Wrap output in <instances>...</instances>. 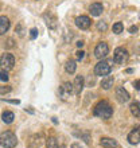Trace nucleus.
<instances>
[{
	"instance_id": "obj_3",
	"label": "nucleus",
	"mask_w": 140,
	"mask_h": 148,
	"mask_svg": "<svg viewBox=\"0 0 140 148\" xmlns=\"http://www.w3.org/2000/svg\"><path fill=\"white\" fill-rule=\"evenodd\" d=\"M110 61H100V62L96 65V67H94V74L96 75H100V77H102V75H108L110 71H112V65H110Z\"/></svg>"
},
{
	"instance_id": "obj_31",
	"label": "nucleus",
	"mask_w": 140,
	"mask_h": 148,
	"mask_svg": "<svg viewBox=\"0 0 140 148\" xmlns=\"http://www.w3.org/2000/svg\"><path fill=\"white\" fill-rule=\"evenodd\" d=\"M70 148H81V145L77 144V143H74V144H71V147Z\"/></svg>"
},
{
	"instance_id": "obj_10",
	"label": "nucleus",
	"mask_w": 140,
	"mask_h": 148,
	"mask_svg": "<svg viewBox=\"0 0 140 148\" xmlns=\"http://www.w3.org/2000/svg\"><path fill=\"white\" fill-rule=\"evenodd\" d=\"M128 141H129V144H139L140 143V129L139 128H135L133 131L129 132Z\"/></svg>"
},
{
	"instance_id": "obj_28",
	"label": "nucleus",
	"mask_w": 140,
	"mask_h": 148,
	"mask_svg": "<svg viewBox=\"0 0 140 148\" xmlns=\"http://www.w3.org/2000/svg\"><path fill=\"white\" fill-rule=\"evenodd\" d=\"M129 32H131V34H136V32H137V27H136V26L129 27Z\"/></svg>"
},
{
	"instance_id": "obj_12",
	"label": "nucleus",
	"mask_w": 140,
	"mask_h": 148,
	"mask_svg": "<svg viewBox=\"0 0 140 148\" xmlns=\"http://www.w3.org/2000/svg\"><path fill=\"white\" fill-rule=\"evenodd\" d=\"M42 140H43L42 133H36V135L31 136V139H30V141H28V147L30 148H38L39 145L42 144Z\"/></svg>"
},
{
	"instance_id": "obj_23",
	"label": "nucleus",
	"mask_w": 140,
	"mask_h": 148,
	"mask_svg": "<svg viewBox=\"0 0 140 148\" xmlns=\"http://www.w3.org/2000/svg\"><path fill=\"white\" fill-rule=\"evenodd\" d=\"M97 30L98 31H101V32H105L106 30H108V24L105 23V22H102V20L101 22H98L97 23Z\"/></svg>"
},
{
	"instance_id": "obj_22",
	"label": "nucleus",
	"mask_w": 140,
	"mask_h": 148,
	"mask_svg": "<svg viewBox=\"0 0 140 148\" xmlns=\"http://www.w3.org/2000/svg\"><path fill=\"white\" fill-rule=\"evenodd\" d=\"M113 32L115 34H121L123 32V30H124V26H123V23L121 22H117V23L113 24Z\"/></svg>"
},
{
	"instance_id": "obj_18",
	"label": "nucleus",
	"mask_w": 140,
	"mask_h": 148,
	"mask_svg": "<svg viewBox=\"0 0 140 148\" xmlns=\"http://www.w3.org/2000/svg\"><path fill=\"white\" fill-rule=\"evenodd\" d=\"M129 109H131V113H132L133 116L140 119V102H137V101L132 102L131 106H129Z\"/></svg>"
},
{
	"instance_id": "obj_4",
	"label": "nucleus",
	"mask_w": 140,
	"mask_h": 148,
	"mask_svg": "<svg viewBox=\"0 0 140 148\" xmlns=\"http://www.w3.org/2000/svg\"><path fill=\"white\" fill-rule=\"evenodd\" d=\"M14 65H15V58H14L12 54L5 53V54L1 55V58H0V66H1L3 70H5V71L11 70V69H14Z\"/></svg>"
},
{
	"instance_id": "obj_7",
	"label": "nucleus",
	"mask_w": 140,
	"mask_h": 148,
	"mask_svg": "<svg viewBox=\"0 0 140 148\" xmlns=\"http://www.w3.org/2000/svg\"><path fill=\"white\" fill-rule=\"evenodd\" d=\"M108 53H109V46L105 42H100L94 49V57L98 59L105 58L108 55Z\"/></svg>"
},
{
	"instance_id": "obj_32",
	"label": "nucleus",
	"mask_w": 140,
	"mask_h": 148,
	"mask_svg": "<svg viewBox=\"0 0 140 148\" xmlns=\"http://www.w3.org/2000/svg\"><path fill=\"white\" fill-rule=\"evenodd\" d=\"M77 46H78V47H82V46H84V42H82V40H80V42H77Z\"/></svg>"
},
{
	"instance_id": "obj_33",
	"label": "nucleus",
	"mask_w": 140,
	"mask_h": 148,
	"mask_svg": "<svg viewBox=\"0 0 140 148\" xmlns=\"http://www.w3.org/2000/svg\"><path fill=\"white\" fill-rule=\"evenodd\" d=\"M61 148H65V147H63V145H61Z\"/></svg>"
},
{
	"instance_id": "obj_17",
	"label": "nucleus",
	"mask_w": 140,
	"mask_h": 148,
	"mask_svg": "<svg viewBox=\"0 0 140 148\" xmlns=\"http://www.w3.org/2000/svg\"><path fill=\"white\" fill-rule=\"evenodd\" d=\"M113 77H110V75H108V77H105V78H102V81H101V86H102V89H105V90H108V89H110L113 86Z\"/></svg>"
},
{
	"instance_id": "obj_8",
	"label": "nucleus",
	"mask_w": 140,
	"mask_h": 148,
	"mask_svg": "<svg viewBox=\"0 0 140 148\" xmlns=\"http://www.w3.org/2000/svg\"><path fill=\"white\" fill-rule=\"evenodd\" d=\"M75 24H77L78 28H81V30H88L90 27V24H92V20L88 16H78L77 19H75Z\"/></svg>"
},
{
	"instance_id": "obj_29",
	"label": "nucleus",
	"mask_w": 140,
	"mask_h": 148,
	"mask_svg": "<svg viewBox=\"0 0 140 148\" xmlns=\"http://www.w3.org/2000/svg\"><path fill=\"white\" fill-rule=\"evenodd\" d=\"M133 86H135V89L140 90V79H137V81L133 82Z\"/></svg>"
},
{
	"instance_id": "obj_24",
	"label": "nucleus",
	"mask_w": 140,
	"mask_h": 148,
	"mask_svg": "<svg viewBox=\"0 0 140 148\" xmlns=\"http://www.w3.org/2000/svg\"><path fill=\"white\" fill-rule=\"evenodd\" d=\"M8 73L5 70H1L0 71V81H3V82H7L8 81Z\"/></svg>"
},
{
	"instance_id": "obj_2",
	"label": "nucleus",
	"mask_w": 140,
	"mask_h": 148,
	"mask_svg": "<svg viewBox=\"0 0 140 148\" xmlns=\"http://www.w3.org/2000/svg\"><path fill=\"white\" fill-rule=\"evenodd\" d=\"M18 144V139L16 135L11 131H5V132L0 133V145L4 148H14Z\"/></svg>"
},
{
	"instance_id": "obj_14",
	"label": "nucleus",
	"mask_w": 140,
	"mask_h": 148,
	"mask_svg": "<svg viewBox=\"0 0 140 148\" xmlns=\"http://www.w3.org/2000/svg\"><path fill=\"white\" fill-rule=\"evenodd\" d=\"M89 11L93 16H100L102 14V11H104V7H102V4H100V3H93L90 5Z\"/></svg>"
},
{
	"instance_id": "obj_27",
	"label": "nucleus",
	"mask_w": 140,
	"mask_h": 148,
	"mask_svg": "<svg viewBox=\"0 0 140 148\" xmlns=\"http://www.w3.org/2000/svg\"><path fill=\"white\" fill-rule=\"evenodd\" d=\"M36 36H38V30H36V28H32L31 31H30V38L35 39Z\"/></svg>"
},
{
	"instance_id": "obj_26",
	"label": "nucleus",
	"mask_w": 140,
	"mask_h": 148,
	"mask_svg": "<svg viewBox=\"0 0 140 148\" xmlns=\"http://www.w3.org/2000/svg\"><path fill=\"white\" fill-rule=\"evenodd\" d=\"M75 57H77L78 61H81V59H84V57H85V53L82 50H78L77 53H75Z\"/></svg>"
},
{
	"instance_id": "obj_21",
	"label": "nucleus",
	"mask_w": 140,
	"mask_h": 148,
	"mask_svg": "<svg viewBox=\"0 0 140 148\" xmlns=\"http://www.w3.org/2000/svg\"><path fill=\"white\" fill-rule=\"evenodd\" d=\"M46 145H47V148H58V141H57L55 137H49Z\"/></svg>"
},
{
	"instance_id": "obj_25",
	"label": "nucleus",
	"mask_w": 140,
	"mask_h": 148,
	"mask_svg": "<svg viewBox=\"0 0 140 148\" xmlns=\"http://www.w3.org/2000/svg\"><path fill=\"white\" fill-rule=\"evenodd\" d=\"M11 92V86H0V94H5Z\"/></svg>"
},
{
	"instance_id": "obj_1",
	"label": "nucleus",
	"mask_w": 140,
	"mask_h": 148,
	"mask_svg": "<svg viewBox=\"0 0 140 148\" xmlns=\"http://www.w3.org/2000/svg\"><path fill=\"white\" fill-rule=\"evenodd\" d=\"M93 114L100 117V119H105V120H106V119H110V117H112L113 109L106 101H100L97 105L94 106Z\"/></svg>"
},
{
	"instance_id": "obj_11",
	"label": "nucleus",
	"mask_w": 140,
	"mask_h": 148,
	"mask_svg": "<svg viewBox=\"0 0 140 148\" xmlns=\"http://www.w3.org/2000/svg\"><path fill=\"white\" fill-rule=\"evenodd\" d=\"M73 88H74V93L77 94V96L81 94L82 89H84V77H82V75H77V77H75Z\"/></svg>"
},
{
	"instance_id": "obj_5",
	"label": "nucleus",
	"mask_w": 140,
	"mask_h": 148,
	"mask_svg": "<svg viewBox=\"0 0 140 148\" xmlns=\"http://www.w3.org/2000/svg\"><path fill=\"white\" fill-rule=\"evenodd\" d=\"M73 93H74V88H73V84H70V82H65L59 88V97L62 98L63 101H66Z\"/></svg>"
},
{
	"instance_id": "obj_20",
	"label": "nucleus",
	"mask_w": 140,
	"mask_h": 148,
	"mask_svg": "<svg viewBox=\"0 0 140 148\" xmlns=\"http://www.w3.org/2000/svg\"><path fill=\"white\" fill-rule=\"evenodd\" d=\"M75 69H77L75 62H74V61H67L66 65H65V70H66L69 74H73L74 71H75Z\"/></svg>"
},
{
	"instance_id": "obj_16",
	"label": "nucleus",
	"mask_w": 140,
	"mask_h": 148,
	"mask_svg": "<svg viewBox=\"0 0 140 148\" xmlns=\"http://www.w3.org/2000/svg\"><path fill=\"white\" fill-rule=\"evenodd\" d=\"M101 145L104 148H116L117 147V141L115 139L110 137H102L101 139Z\"/></svg>"
},
{
	"instance_id": "obj_15",
	"label": "nucleus",
	"mask_w": 140,
	"mask_h": 148,
	"mask_svg": "<svg viewBox=\"0 0 140 148\" xmlns=\"http://www.w3.org/2000/svg\"><path fill=\"white\" fill-rule=\"evenodd\" d=\"M10 28V20L5 16H0V35H3Z\"/></svg>"
},
{
	"instance_id": "obj_30",
	"label": "nucleus",
	"mask_w": 140,
	"mask_h": 148,
	"mask_svg": "<svg viewBox=\"0 0 140 148\" xmlns=\"http://www.w3.org/2000/svg\"><path fill=\"white\" fill-rule=\"evenodd\" d=\"M7 47H14V40H12L11 38L7 40Z\"/></svg>"
},
{
	"instance_id": "obj_19",
	"label": "nucleus",
	"mask_w": 140,
	"mask_h": 148,
	"mask_svg": "<svg viewBox=\"0 0 140 148\" xmlns=\"http://www.w3.org/2000/svg\"><path fill=\"white\" fill-rule=\"evenodd\" d=\"M1 119H3V121L5 124H11L12 121H14V119H15V114L12 112H10V110H5V112L1 114Z\"/></svg>"
},
{
	"instance_id": "obj_13",
	"label": "nucleus",
	"mask_w": 140,
	"mask_h": 148,
	"mask_svg": "<svg viewBox=\"0 0 140 148\" xmlns=\"http://www.w3.org/2000/svg\"><path fill=\"white\" fill-rule=\"evenodd\" d=\"M43 18H45L47 27L50 28V30H55V28H57V18H55L53 14H45Z\"/></svg>"
},
{
	"instance_id": "obj_9",
	"label": "nucleus",
	"mask_w": 140,
	"mask_h": 148,
	"mask_svg": "<svg viewBox=\"0 0 140 148\" xmlns=\"http://www.w3.org/2000/svg\"><path fill=\"white\" fill-rule=\"evenodd\" d=\"M116 97H117V101L123 102V104L129 101V93L124 89V88H121V86L116 89Z\"/></svg>"
},
{
	"instance_id": "obj_6",
	"label": "nucleus",
	"mask_w": 140,
	"mask_h": 148,
	"mask_svg": "<svg viewBox=\"0 0 140 148\" xmlns=\"http://www.w3.org/2000/svg\"><path fill=\"white\" fill-rule=\"evenodd\" d=\"M113 59L116 63H124L128 59V51L123 49V47H117L115 53H113Z\"/></svg>"
}]
</instances>
